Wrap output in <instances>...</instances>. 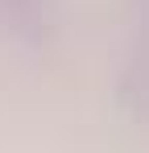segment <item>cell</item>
Masks as SVG:
<instances>
[{"label":"cell","mask_w":149,"mask_h":153,"mask_svg":"<svg viewBox=\"0 0 149 153\" xmlns=\"http://www.w3.org/2000/svg\"><path fill=\"white\" fill-rule=\"evenodd\" d=\"M120 100L137 120H149V0H141V17H137V33H133V50H128V66H124V83H120Z\"/></svg>","instance_id":"cell-1"},{"label":"cell","mask_w":149,"mask_h":153,"mask_svg":"<svg viewBox=\"0 0 149 153\" xmlns=\"http://www.w3.org/2000/svg\"><path fill=\"white\" fill-rule=\"evenodd\" d=\"M0 17L21 37H42L50 25V0H0Z\"/></svg>","instance_id":"cell-2"}]
</instances>
